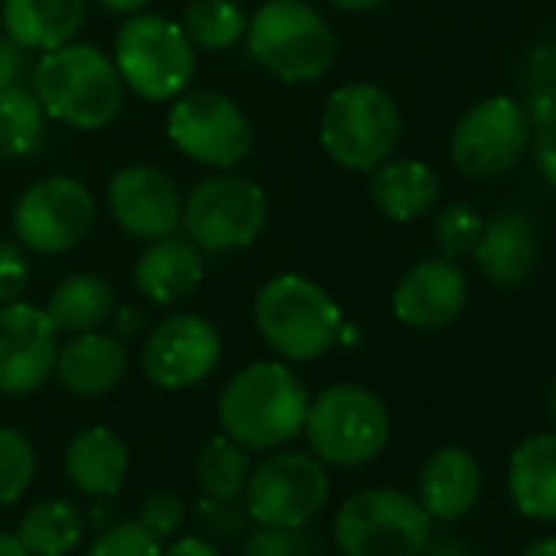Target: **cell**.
Listing matches in <instances>:
<instances>
[{
    "mask_svg": "<svg viewBox=\"0 0 556 556\" xmlns=\"http://www.w3.org/2000/svg\"><path fill=\"white\" fill-rule=\"evenodd\" d=\"M86 556H161V540L151 536L138 520H122L102 530Z\"/></svg>",
    "mask_w": 556,
    "mask_h": 556,
    "instance_id": "33",
    "label": "cell"
},
{
    "mask_svg": "<svg viewBox=\"0 0 556 556\" xmlns=\"http://www.w3.org/2000/svg\"><path fill=\"white\" fill-rule=\"evenodd\" d=\"M429 520L409 494L367 488L341 504L334 543L344 556H419L429 543Z\"/></svg>",
    "mask_w": 556,
    "mask_h": 556,
    "instance_id": "8",
    "label": "cell"
},
{
    "mask_svg": "<svg viewBox=\"0 0 556 556\" xmlns=\"http://www.w3.org/2000/svg\"><path fill=\"white\" fill-rule=\"evenodd\" d=\"M429 556H468L462 546H455V543H439Z\"/></svg>",
    "mask_w": 556,
    "mask_h": 556,
    "instance_id": "44",
    "label": "cell"
},
{
    "mask_svg": "<svg viewBox=\"0 0 556 556\" xmlns=\"http://www.w3.org/2000/svg\"><path fill=\"white\" fill-rule=\"evenodd\" d=\"M249 56L282 83H318L338 53L328 21L305 0H265L245 27Z\"/></svg>",
    "mask_w": 556,
    "mask_h": 556,
    "instance_id": "4",
    "label": "cell"
},
{
    "mask_svg": "<svg viewBox=\"0 0 556 556\" xmlns=\"http://www.w3.org/2000/svg\"><path fill=\"white\" fill-rule=\"evenodd\" d=\"M47 112L34 89L11 86L0 92V161H27L43 148Z\"/></svg>",
    "mask_w": 556,
    "mask_h": 556,
    "instance_id": "28",
    "label": "cell"
},
{
    "mask_svg": "<svg viewBox=\"0 0 556 556\" xmlns=\"http://www.w3.org/2000/svg\"><path fill=\"white\" fill-rule=\"evenodd\" d=\"M83 514L76 504L50 497L34 504L21 520V543L30 556H70L83 540Z\"/></svg>",
    "mask_w": 556,
    "mask_h": 556,
    "instance_id": "27",
    "label": "cell"
},
{
    "mask_svg": "<svg viewBox=\"0 0 556 556\" xmlns=\"http://www.w3.org/2000/svg\"><path fill=\"white\" fill-rule=\"evenodd\" d=\"M252 318L262 341L292 364L325 357L344 331L338 302L305 275H275L258 289Z\"/></svg>",
    "mask_w": 556,
    "mask_h": 556,
    "instance_id": "3",
    "label": "cell"
},
{
    "mask_svg": "<svg viewBox=\"0 0 556 556\" xmlns=\"http://www.w3.org/2000/svg\"><path fill=\"white\" fill-rule=\"evenodd\" d=\"M530 138V122L527 112L507 99V96H491L468 109L462 122L452 131V164L471 177V180H491L501 177L517 164Z\"/></svg>",
    "mask_w": 556,
    "mask_h": 556,
    "instance_id": "13",
    "label": "cell"
},
{
    "mask_svg": "<svg viewBox=\"0 0 556 556\" xmlns=\"http://www.w3.org/2000/svg\"><path fill=\"white\" fill-rule=\"evenodd\" d=\"M510 497L523 517L556 520V432L527 435L514 448Z\"/></svg>",
    "mask_w": 556,
    "mask_h": 556,
    "instance_id": "25",
    "label": "cell"
},
{
    "mask_svg": "<svg viewBox=\"0 0 556 556\" xmlns=\"http://www.w3.org/2000/svg\"><path fill=\"white\" fill-rule=\"evenodd\" d=\"M60 331L47 308L11 302L0 305V393L30 396L56 367Z\"/></svg>",
    "mask_w": 556,
    "mask_h": 556,
    "instance_id": "14",
    "label": "cell"
},
{
    "mask_svg": "<svg viewBox=\"0 0 556 556\" xmlns=\"http://www.w3.org/2000/svg\"><path fill=\"white\" fill-rule=\"evenodd\" d=\"M400 109L374 83H351L328 96L318 138L325 154L354 174H370L400 144Z\"/></svg>",
    "mask_w": 556,
    "mask_h": 556,
    "instance_id": "5",
    "label": "cell"
},
{
    "mask_svg": "<svg viewBox=\"0 0 556 556\" xmlns=\"http://www.w3.org/2000/svg\"><path fill=\"white\" fill-rule=\"evenodd\" d=\"M138 523L157 536V540H167L180 530L184 523V504L170 494V491H154L144 504H141V514H138Z\"/></svg>",
    "mask_w": 556,
    "mask_h": 556,
    "instance_id": "35",
    "label": "cell"
},
{
    "mask_svg": "<svg viewBox=\"0 0 556 556\" xmlns=\"http://www.w3.org/2000/svg\"><path fill=\"white\" fill-rule=\"evenodd\" d=\"M161 556H223V553L210 540H203V536H180Z\"/></svg>",
    "mask_w": 556,
    "mask_h": 556,
    "instance_id": "39",
    "label": "cell"
},
{
    "mask_svg": "<svg viewBox=\"0 0 556 556\" xmlns=\"http://www.w3.org/2000/svg\"><path fill=\"white\" fill-rule=\"evenodd\" d=\"M245 14L236 0H193L180 17V30L190 40V47L206 53L232 50L239 40H245Z\"/></svg>",
    "mask_w": 556,
    "mask_h": 556,
    "instance_id": "29",
    "label": "cell"
},
{
    "mask_svg": "<svg viewBox=\"0 0 556 556\" xmlns=\"http://www.w3.org/2000/svg\"><path fill=\"white\" fill-rule=\"evenodd\" d=\"M328 4L344 11V14H370V11L383 8L387 0H328Z\"/></svg>",
    "mask_w": 556,
    "mask_h": 556,
    "instance_id": "40",
    "label": "cell"
},
{
    "mask_svg": "<svg viewBox=\"0 0 556 556\" xmlns=\"http://www.w3.org/2000/svg\"><path fill=\"white\" fill-rule=\"evenodd\" d=\"M30 286V258L17 239H0V305L21 302Z\"/></svg>",
    "mask_w": 556,
    "mask_h": 556,
    "instance_id": "34",
    "label": "cell"
},
{
    "mask_svg": "<svg viewBox=\"0 0 556 556\" xmlns=\"http://www.w3.org/2000/svg\"><path fill=\"white\" fill-rule=\"evenodd\" d=\"M219 354V334L203 315H170L151 331L141 367L154 387L187 390L203 383L216 370Z\"/></svg>",
    "mask_w": 556,
    "mask_h": 556,
    "instance_id": "15",
    "label": "cell"
},
{
    "mask_svg": "<svg viewBox=\"0 0 556 556\" xmlns=\"http://www.w3.org/2000/svg\"><path fill=\"white\" fill-rule=\"evenodd\" d=\"M109 210L128 236L151 242L180 229L184 193L161 167L128 164L109 184Z\"/></svg>",
    "mask_w": 556,
    "mask_h": 556,
    "instance_id": "16",
    "label": "cell"
},
{
    "mask_svg": "<svg viewBox=\"0 0 556 556\" xmlns=\"http://www.w3.org/2000/svg\"><path fill=\"white\" fill-rule=\"evenodd\" d=\"M302 432L325 465L361 468L387 448L390 409L361 383H334L308 403Z\"/></svg>",
    "mask_w": 556,
    "mask_h": 556,
    "instance_id": "6",
    "label": "cell"
},
{
    "mask_svg": "<svg viewBox=\"0 0 556 556\" xmlns=\"http://www.w3.org/2000/svg\"><path fill=\"white\" fill-rule=\"evenodd\" d=\"M295 530H278V527H258L245 546L242 556H295Z\"/></svg>",
    "mask_w": 556,
    "mask_h": 556,
    "instance_id": "37",
    "label": "cell"
},
{
    "mask_svg": "<svg viewBox=\"0 0 556 556\" xmlns=\"http://www.w3.org/2000/svg\"><path fill=\"white\" fill-rule=\"evenodd\" d=\"M442 197L439 174L416 157H387L370 170V200L396 223L419 219L435 210Z\"/></svg>",
    "mask_w": 556,
    "mask_h": 556,
    "instance_id": "23",
    "label": "cell"
},
{
    "mask_svg": "<svg viewBox=\"0 0 556 556\" xmlns=\"http://www.w3.org/2000/svg\"><path fill=\"white\" fill-rule=\"evenodd\" d=\"M265 219L268 203L255 180L239 174H216L187 193L180 229L203 252H236L262 236Z\"/></svg>",
    "mask_w": 556,
    "mask_h": 556,
    "instance_id": "9",
    "label": "cell"
},
{
    "mask_svg": "<svg viewBox=\"0 0 556 556\" xmlns=\"http://www.w3.org/2000/svg\"><path fill=\"white\" fill-rule=\"evenodd\" d=\"M468 302V278L452 258H422L409 265L393 289V315L416 331L448 328Z\"/></svg>",
    "mask_w": 556,
    "mask_h": 556,
    "instance_id": "17",
    "label": "cell"
},
{
    "mask_svg": "<svg viewBox=\"0 0 556 556\" xmlns=\"http://www.w3.org/2000/svg\"><path fill=\"white\" fill-rule=\"evenodd\" d=\"M96 226L92 190L66 174L43 177L27 187L14 206L17 242L40 255H63L76 249Z\"/></svg>",
    "mask_w": 556,
    "mask_h": 556,
    "instance_id": "12",
    "label": "cell"
},
{
    "mask_svg": "<svg viewBox=\"0 0 556 556\" xmlns=\"http://www.w3.org/2000/svg\"><path fill=\"white\" fill-rule=\"evenodd\" d=\"M30 89L50 118L79 131L112 125L125 102V83L112 56L99 47L73 40L37 60Z\"/></svg>",
    "mask_w": 556,
    "mask_h": 556,
    "instance_id": "2",
    "label": "cell"
},
{
    "mask_svg": "<svg viewBox=\"0 0 556 556\" xmlns=\"http://www.w3.org/2000/svg\"><path fill=\"white\" fill-rule=\"evenodd\" d=\"M484 229V219L475 213V206L468 203H448L439 210L435 223H432V236H435V245L442 252V258H458V255H468L478 242Z\"/></svg>",
    "mask_w": 556,
    "mask_h": 556,
    "instance_id": "32",
    "label": "cell"
},
{
    "mask_svg": "<svg viewBox=\"0 0 556 556\" xmlns=\"http://www.w3.org/2000/svg\"><path fill=\"white\" fill-rule=\"evenodd\" d=\"M308 403L312 396L292 367L258 361L223 387L216 416L223 435L239 442L245 452H275L302 435Z\"/></svg>",
    "mask_w": 556,
    "mask_h": 556,
    "instance_id": "1",
    "label": "cell"
},
{
    "mask_svg": "<svg viewBox=\"0 0 556 556\" xmlns=\"http://www.w3.org/2000/svg\"><path fill=\"white\" fill-rule=\"evenodd\" d=\"M203 282V255L187 236L151 239L135 262V286L154 305H177Z\"/></svg>",
    "mask_w": 556,
    "mask_h": 556,
    "instance_id": "18",
    "label": "cell"
},
{
    "mask_svg": "<svg viewBox=\"0 0 556 556\" xmlns=\"http://www.w3.org/2000/svg\"><path fill=\"white\" fill-rule=\"evenodd\" d=\"M481 494V468L465 448H439L429 455L419 475V504L435 520L465 517Z\"/></svg>",
    "mask_w": 556,
    "mask_h": 556,
    "instance_id": "22",
    "label": "cell"
},
{
    "mask_svg": "<svg viewBox=\"0 0 556 556\" xmlns=\"http://www.w3.org/2000/svg\"><path fill=\"white\" fill-rule=\"evenodd\" d=\"M89 0H0L4 34L24 50H56L83 30Z\"/></svg>",
    "mask_w": 556,
    "mask_h": 556,
    "instance_id": "21",
    "label": "cell"
},
{
    "mask_svg": "<svg viewBox=\"0 0 556 556\" xmlns=\"http://www.w3.org/2000/svg\"><path fill=\"white\" fill-rule=\"evenodd\" d=\"M70 481L92 497H112L128 475V448L109 426H89L66 445Z\"/></svg>",
    "mask_w": 556,
    "mask_h": 556,
    "instance_id": "24",
    "label": "cell"
},
{
    "mask_svg": "<svg viewBox=\"0 0 556 556\" xmlns=\"http://www.w3.org/2000/svg\"><path fill=\"white\" fill-rule=\"evenodd\" d=\"M128 370V351L122 338L115 334H99V331H83L73 334V341L60 344L56 367L53 374L73 396H102Z\"/></svg>",
    "mask_w": 556,
    "mask_h": 556,
    "instance_id": "19",
    "label": "cell"
},
{
    "mask_svg": "<svg viewBox=\"0 0 556 556\" xmlns=\"http://www.w3.org/2000/svg\"><path fill=\"white\" fill-rule=\"evenodd\" d=\"M249 452L232 442L229 435H216L203 445L197 458V478L200 488L216 501H236L245 491L249 481Z\"/></svg>",
    "mask_w": 556,
    "mask_h": 556,
    "instance_id": "30",
    "label": "cell"
},
{
    "mask_svg": "<svg viewBox=\"0 0 556 556\" xmlns=\"http://www.w3.org/2000/svg\"><path fill=\"white\" fill-rule=\"evenodd\" d=\"M115 70L138 99L167 102L187 92L197 56L180 24L157 14H128V24L115 40Z\"/></svg>",
    "mask_w": 556,
    "mask_h": 556,
    "instance_id": "7",
    "label": "cell"
},
{
    "mask_svg": "<svg viewBox=\"0 0 556 556\" xmlns=\"http://www.w3.org/2000/svg\"><path fill=\"white\" fill-rule=\"evenodd\" d=\"M24 70H27V50L17 47V43L4 34V37H0V92L11 89V86H17L21 76H24Z\"/></svg>",
    "mask_w": 556,
    "mask_h": 556,
    "instance_id": "38",
    "label": "cell"
},
{
    "mask_svg": "<svg viewBox=\"0 0 556 556\" xmlns=\"http://www.w3.org/2000/svg\"><path fill=\"white\" fill-rule=\"evenodd\" d=\"M99 4L112 14H138L151 4V0H99Z\"/></svg>",
    "mask_w": 556,
    "mask_h": 556,
    "instance_id": "41",
    "label": "cell"
},
{
    "mask_svg": "<svg viewBox=\"0 0 556 556\" xmlns=\"http://www.w3.org/2000/svg\"><path fill=\"white\" fill-rule=\"evenodd\" d=\"M0 556H30L21 543L17 533H8V530H0Z\"/></svg>",
    "mask_w": 556,
    "mask_h": 556,
    "instance_id": "42",
    "label": "cell"
},
{
    "mask_svg": "<svg viewBox=\"0 0 556 556\" xmlns=\"http://www.w3.org/2000/svg\"><path fill=\"white\" fill-rule=\"evenodd\" d=\"M37 475V452L30 439L11 426H0V504H14Z\"/></svg>",
    "mask_w": 556,
    "mask_h": 556,
    "instance_id": "31",
    "label": "cell"
},
{
    "mask_svg": "<svg viewBox=\"0 0 556 556\" xmlns=\"http://www.w3.org/2000/svg\"><path fill=\"white\" fill-rule=\"evenodd\" d=\"M242 494L258 527L302 530L328 504L331 478L325 462L308 452H275L249 471Z\"/></svg>",
    "mask_w": 556,
    "mask_h": 556,
    "instance_id": "10",
    "label": "cell"
},
{
    "mask_svg": "<svg viewBox=\"0 0 556 556\" xmlns=\"http://www.w3.org/2000/svg\"><path fill=\"white\" fill-rule=\"evenodd\" d=\"M471 258L491 286L507 289V286L523 282L527 271L533 268V258H536L533 223L517 210H501L494 219L484 223V229L471 249Z\"/></svg>",
    "mask_w": 556,
    "mask_h": 556,
    "instance_id": "20",
    "label": "cell"
},
{
    "mask_svg": "<svg viewBox=\"0 0 556 556\" xmlns=\"http://www.w3.org/2000/svg\"><path fill=\"white\" fill-rule=\"evenodd\" d=\"M549 416H553V422H556V380H553V387H549Z\"/></svg>",
    "mask_w": 556,
    "mask_h": 556,
    "instance_id": "45",
    "label": "cell"
},
{
    "mask_svg": "<svg viewBox=\"0 0 556 556\" xmlns=\"http://www.w3.org/2000/svg\"><path fill=\"white\" fill-rule=\"evenodd\" d=\"M115 312V292L109 278L96 271H76L50 292L47 315L53 318L56 331L83 334L102 328Z\"/></svg>",
    "mask_w": 556,
    "mask_h": 556,
    "instance_id": "26",
    "label": "cell"
},
{
    "mask_svg": "<svg viewBox=\"0 0 556 556\" xmlns=\"http://www.w3.org/2000/svg\"><path fill=\"white\" fill-rule=\"evenodd\" d=\"M167 138L184 157L219 170L236 167L252 151V125L245 112L229 96L210 89L177 96L167 112Z\"/></svg>",
    "mask_w": 556,
    "mask_h": 556,
    "instance_id": "11",
    "label": "cell"
},
{
    "mask_svg": "<svg viewBox=\"0 0 556 556\" xmlns=\"http://www.w3.org/2000/svg\"><path fill=\"white\" fill-rule=\"evenodd\" d=\"M520 556H556V536H540V540H533Z\"/></svg>",
    "mask_w": 556,
    "mask_h": 556,
    "instance_id": "43",
    "label": "cell"
},
{
    "mask_svg": "<svg viewBox=\"0 0 556 556\" xmlns=\"http://www.w3.org/2000/svg\"><path fill=\"white\" fill-rule=\"evenodd\" d=\"M533 157L543 180L556 190V102L549 109H536V135H533Z\"/></svg>",
    "mask_w": 556,
    "mask_h": 556,
    "instance_id": "36",
    "label": "cell"
}]
</instances>
